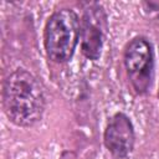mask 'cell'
I'll list each match as a JSON object with an SVG mask.
<instances>
[{
    "instance_id": "6",
    "label": "cell",
    "mask_w": 159,
    "mask_h": 159,
    "mask_svg": "<svg viewBox=\"0 0 159 159\" xmlns=\"http://www.w3.org/2000/svg\"><path fill=\"white\" fill-rule=\"evenodd\" d=\"M158 98H159V89H158Z\"/></svg>"
},
{
    "instance_id": "4",
    "label": "cell",
    "mask_w": 159,
    "mask_h": 159,
    "mask_svg": "<svg viewBox=\"0 0 159 159\" xmlns=\"http://www.w3.org/2000/svg\"><path fill=\"white\" fill-rule=\"evenodd\" d=\"M106 30V15L98 4L89 5L81 22V51L92 61L101 57Z\"/></svg>"
},
{
    "instance_id": "1",
    "label": "cell",
    "mask_w": 159,
    "mask_h": 159,
    "mask_svg": "<svg viewBox=\"0 0 159 159\" xmlns=\"http://www.w3.org/2000/svg\"><path fill=\"white\" fill-rule=\"evenodd\" d=\"M46 98L40 81L26 70H16L2 83V108L9 120L19 127L36 124L45 112Z\"/></svg>"
},
{
    "instance_id": "3",
    "label": "cell",
    "mask_w": 159,
    "mask_h": 159,
    "mask_svg": "<svg viewBox=\"0 0 159 159\" xmlns=\"http://www.w3.org/2000/svg\"><path fill=\"white\" fill-rule=\"evenodd\" d=\"M127 76L138 94L148 92L154 75V51L152 43L142 36L130 40L124 48Z\"/></svg>"
},
{
    "instance_id": "5",
    "label": "cell",
    "mask_w": 159,
    "mask_h": 159,
    "mask_svg": "<svg viewBox=\"0 0 159 159\" xmlns=\"http://www.w3.org/2000/svg\"><path fill=\"white\" fill-rule=\"evenodd\" d=\"M134 140V127L129 117L122 112L113 114L103 134V142L108 152L117 158H124L133 150Z\"/></svg>"
},
{
    "instance_id": "2",
    "label": "cell",
    "mask_w": 159,
    "mask_h": 159,
    "mask_svg": "<svg viewBox=\"0 0 159 159\" xmlns=\"http://www.w3.org/2000/svg\"><path fill=\"white\" fill-rule=\"evenodd\" d=\"M81 21L71 9L56 10L45 26V50L47 57L56 63L68 62L78 43Z\"/></svg>"
}]
</instances>
